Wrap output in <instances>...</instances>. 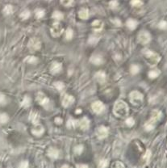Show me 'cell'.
<instances>
[{
  "instance_id": "cell-4",
  "label": "cell",
  "mask_w": 167,
  "mask_h": 168,
  "mask_svg": "<svg viewBox=\"0 0 167 168\" xmlns=\"http://www.w3.org/2000/svg\"><path fill=\"white\" fill-rule=\"evenodd\" d=\"M129 96H130V101L133 104H139L143 101V95L137 90L131 92Z\"/></svg>"
},
{
  "instance_id": "cell-46",
  "label": "cell",
  "mask_w": 167,
  "mask_h": 168,
  "mask_svg": "<svg viewBox=\"0 0 167 168\" xmlns=\"http://www.w3.org/2000/svg\"><path fill=\"white\" fill-rule=\"evenodd\" d=\"M77 167H86L87 166H86V165H77Z\"/></svg>"
},
{
  "instance_id": "cell-29",
  "label": "cell",
  "mask_w": 167,
  "mask_h": 168,
  "mask_svg": "<svg viewBox=\"0 0 167 168\" xmlns=\"http://www.w3.org/2000/svg\"><path fill=\"white\" fill-rule=\"evenodd\" d=\"M130 71L132 74H136L140 71V67L137 65H132L130 67Z\"/></svg>"
},
{
  "instance_id": "cell-13",
  "label": "cell",
  "mask_w": 167,
  "mask_h": 168,
  "mask_svg": "<svg viewBox=\"0 0 167 168\" xmlns=\"http://www.w3.org/2000/svg\"><path fill=\"white\" fill-rule=\"evenodd\" d=\"M32 133H33V134H34L35 136L39 137V136L42 135V134L44 133V128L42 127L41 124H35V127L33 129Z\"/></svg>"
},
{
  "instance_id": "cell-5",
  "label": "cell",
  "mask_w": 167,
  "mask_h": 168,
  "mask_svg": "<svg viewBox=\"0 0 167 168\" xmlns=\"http://www.w3.org/2000/svg\"><path fill=\"white\" fill-rule=\"evenodd\" d=\"M63 31H64L63 27L59 23H57V22L55 23V24H53V27L51 29V33H52V35H53V37H59L60 35H61L62 33H63Z\"/></svg>"
},
{
  "instance_id": "cell-19",
  "label": "cell",
  "mask_w": 167,
  "mask_h": 168,
  "mask_svg": "<svg viewBox=\"0 0 167 168\" xmlns=\"http://www.w3.org/2000/svg\"><path fill=\"white\" fill-rule=\"evenodd\" d=\"M138 25V22L136 20H133V19H129L127 21V26L128 28L131 30H134L136 26Z\"/></svg>"
},
{
  "instance_id": "cell-43",
  "label": "cell",
  "mask_w": 167,
  "mask_h": 168,
  "mask_svg": "<svg viewBox=\"0 0 167 168\" xmlns=\"http://www.w3.org/2000/svg\"><path fill=\"white\" fill-rule=\"evenodd\" d=\"M20 167H29V163L26 162V161L22 162L20 163Z\"/></svg>"
},
{
  "instance_id": "cell-8",
  "label": "cell",
  "mask_w": 167,
  "mask_h": 168,
  "mask_svg": "<svg viewBox=\"0 0 167 168\" xmlns=\"http://www.w3.org/2000/svg\"><path fill=\"white\" fill-rule=\"evenodd\" d=\"M107 135H108V129L105 126H100L97 129V136L98 138L100 139L105 138Z\"/></svg>"
},
{
  "instance_id": "cell-10",
  "label": "cell",
  "mask_w": 167,
  "mask_h": 168,
  "mask_svg": "<svg viewBox=\"0 0 167 168\" xmlns=\"http://www.w3.org/2000/svg\"><path fill=\"white\" fill-rule=\"evenodd\" d=\"M73 102H74V98L73 96L69 95H66L62 99V105L65 107H67L70 106Z\"/></svg>"
},
{
  "instance_id": "cell-12",
  "label": "cell",
  "mask_w": 167,
  "mask_h": 168,
  "mask_svg": "<svg viewBox=\"0 0 167 168\" xmlns=\"http://www.w3.org/2000/svg\"><path fill=\"white\" fill-rule=\"evenodd\" d=\"M77 125L79 126V128L82 130H86L89 127V120L87 118L84 117V118L80 120L79 121H77Z\"/></svg>"
},
{
  "instance_id": "cell-41",
  "label": "cell",
  "mask_w": 167,
  "mask_h": 168,
  "mask_svg": "<svg viewBox=\"0 0 167 168\" xmlns=\"http://www.w3.org/2000/svg\"><path fill=\"white\" fill-rule=\"evenodd\" d=\"M6 103V97L4 95L0 94V105H3Z\"/></svg>"
},
{
  "instance_id": "cell-40",
  "label": "cell",
  "mask_w": 167,
  "mask_h": 168,
  "mask_svg": "<svg viewBox=\"0 0 167 168\" xmlns=\"http://www.w3.org/2000/svg\"><path fill=\"white\" fill-rule=\"evenodd\" d=\"M150 155H151V152L150 150H147L146 151V154L144 155V158H143V159L145 160V162H148L149 161V158H150Z\"/></svg>"
},
{
  "instance_id": "cell-39",
  "label": "cell",
  "mask_w": 167,
  "mask_h": 168,
  "mask_svg": "<svg viewBox=\"0 0 167 168\" xmlns=\"http://www.w3.org/2000/svg\"><path fill=\"white\" fill-rule=\"evenodd\" d=\"M107 165H108L107 161L104 159L101 160V161L99 162V164H98V166H99L100 167H107Z\"/></svg>"
},
{
  "instance_id": "cell-44",
  "label": "cell",
  "mask_w": 167,
  "mask_h": 168,
  "mask_svg": "<svg viewBox=\"0 0 167 168\" xmlns=\"http://www.w3.org/2000/svg\"><path fill=\"white\" fill-rule=\"evenodd\" d=\"M55 122L57 124H61L62 123V120H61V118H59V117H57V118L55 119Z\"/></svg>"
},
{
  "instance_id": "cell-37",
  "label": "cell",
  "mask_w": 167,
  "mask_h": 168,
  "mask_svg": "<svg viewBox=\"0 0 167 168\" xmlns=\"http://www.w3.org/2000/svg\"><path fill=\"white\" fill-rule=\"evenodd\" d=\"M73 0H61V3L64 6H70L73 3Z\"/></svg>"
},
{
  "instance_id": "cell-31",
  "label": "cell",
  "mask_w": 167,
  "mask_h": 168,
  "mask_svg": "<svg viewBox=\"0 0 167 168\" xmlns=\"http://www.w3.org/2000/svg\"><path fill=\"white\" fill-rule=\"evenodd\" d=\"M45 16V11L43 9H38L36 12V16L38 19H41L42 17H44Z\"/></svg>"
},
{
  "instance_id": "cell-38",
  "label": "cell",
  "mask_w": 167,
  "mask_h": 168,
  "mask_svg": "<svg viewBox=\"0 0 167 168\" xmlns=\"http://www.w3.org/2000/svg\"><path fill=\"white\" fill-rule=\"evenodd\" d=\"M82 150H83V146H76L75 149H74V151H75V153L77 154H80Z\"/></svg>"
},
{
  "instance_id": "cell-23",
  "label": "cell",
  "mask_w": 167,
  "mask_h": 168,
  "mask_svg": "<svg viewBox=\"0 0 167 168\" xmlns=\"http://www.w3.org/2000/svg\"><path fill=\"white\" fill-rule=\"evenodd\" d=\"M53 18L57 21L61 20L63 19V14L60 12H57H57H54L53 14Z\"/></svg>"
},
{
  "instance_id": "cell-36",
  "label": "cell",
  "mask_w": 167,
  "mask_h": 168,
  "mask_svg": "<svg viewBox=\"0 0 167 168\" xmlns=\"http://www.w3.org/2000/svg\"><path fill=\"white\" fill-rule=\"evenodd\" d=\"M98 41V37H94V36L90 37V39H89V43L91 44V45H95Z\"/></svg>"
},
{
  "instance_id": "cell-9",
  "label": "cell",
  "mask_w": 167,
  "mask_h": 168,
  "mask_svg": "<svg viewBox=\"0 0 167 168\" xmlns=\"http://www.w3.org/2000/svg\"><path fill=\"white\" fill-rule=\"evenodd\" d=\"M92 109L94 112L96 113H101L103 109H104V105L103 104V103L100 101H96L94 103H92Z\"/></svg>"
},
{
  "instance_id": "cell-2",
  "label": "cell",
  "mask_w": 167,
  "mask_h": 168,
  "mask_svg": "<svg viewBox=\"0 0 167 168\" xmlns=\"http://www.w3.org/2000/svg\"><path fill=\"white\" fill-rule=\"evenodd\" d=\"M162 117V112H159L157 110H154L152 112V116L151 118L146 122V124H145V128L147 131H150L153 130L156 126V124L158 121L159 120L161 119Z\"/></svg>"
},
{
  "instance_id": "cell-6",
  "label": "cell",
  "mask_w": 167,
  "mask_h": 168,
  "mask_svg": "<svg viewBox=\"0 0 167 168\" xmlns=\"http://www.w3.org/2000/svg\"><path fill=\"white\" fill-rule=\"evenodd\" d=\"M151 40V36L149 33L145 31L141 32L138 36V41L140 43H141L143 45L148 44Z\"/></svg>"
},
{
  "instance_id": "cell-18",
  "label": "cell",
  "mask_w": 167,
  "mask_h": 168,
  "mask_svg": "<svg viewBox=\"0 0 167 168\" xmlns=\"http://www.w3.org/2000/svg\"><path fill=\"white\" fill-rule=\"evenodd\" d=\"M48 155L52 158H57L59 157V151L55 148H50L48 150Z\"/></svg>"
},
{
  "instance_id": "cell-21",
  "label": "cell",
  "mask_w": 167,
  "mask_h": 168,
  "mask_svg": "<svg viewBox=\"0 0 167 168\" xmlns=\"http://www.w3.org/2000/svg\"><path fill=\"white\" fill-rule=\"evenodd\" d=\"M79 18H81V20H86L89 17V12L87 9H81V11L78 12Z\"/></svg>"
},
{
  "instance_id": "cell-33",
  "label": "cell",
  "mask_w": 167,
  "mask_h": 168,
  "mask_svg": "<svg viewBox=\"0 0 167 168\" xmlns=\"http://www.w3.org/2000/svg\"><path fill=\"white\" fill-rule=\"evenodd\" d=\"M131 4L133 7H141L142 5V1L141 0H132Z\"/></svg>"
},
{
  "instance_id": "cell-1",
  "label": "cell",
  "mask_w": 167,
  "mask_h": 168,
  "mask_svg": "<svg viewBox=\"0 0 167 168\" xmlns=\"http://www.w3.org/2000/svg\"><path fill=\"white\" fill-rule=\"evenodd\" d=\"M113 112L115 116H119V117H124L128 113V107L126 104V103L123 102V101H118L115 103Z\"/></svg>"
},
{
  "instance_id": "cell-32",
  "label": "cell",
  "mask_w": 167,
  "mask_h": 168,
  "mask_svg": "<svg viewBox=\"0 0 167 168\" xmlns=\"http://www.w3.org/2000/svg\"><path fill=\"white\" fill-rule=\"evenodd\" d=\"M54 86H55V87L57 88V90H60V91H61V90H62L63 89H64V88H65V86H64V84H63L62 82H55Z\"/></svg>"
},
{
  "instance_id": "cell-14",
  "label": "cell",
  "mask_w": 167,
  "mask_h": 168,
  "mask_svg": "<svg viewBox=\"0 0 167 168\" xmlns=\"http://www.w3.org/2000/svg\"><path fill=\"white\" fill-rule=\"evenodd\" d=\"M90 62H92L94 65L98 66V65H101L103 62V58L100 55L95 54V55H93L91 57V58H90Z\"/></svg>"
},
{
  "instance_id": "cell-7",
  "label": "cell",
  "mask_w": 167,
  "mask_h": 168,
  "mask_svg": "<svg viewBox=\"0 0 167 168\" xmlns=\"http://www.w3.org/2000/svg\"><path fill=\"white\" fill-rule=\"evenodd\" d=\"M41 41L39 39H37V38H33V39H31L30 41H29V48L32 51L38 50L39 49H41Z\"/></svg>"
},
{
  "instance_id": "cell-16",
  "label": "cell",
  "mask_w": 167,
  "mask_h": 168,
  "mask_svg": "<svg viewBox=\"0 0 167 168\" xmlns=\"http://www.w3.org/2000/svg\"><path fill=\"white\" fill-rule=\"evenodd\" d=\"M29 119L33 122V124H37L39 123V120H40V116L37 112H32L30 116H29Z\"/></svg>"
},
{
  "instance_id": "cell-27",
  "label": "cell",
  "mask_w": 167,
  "mask_h": 168,
  "mask_svg": "<svg viewBox=\"0 0 167 168\" xmlns=\"http://www.w3.org/2000/svg\"><path fill=\"white\" fill-rule=\"evenodd\" d=\"M8 116L6 113H0V123L5 124L8 121Z\"/></svg>"
},
{
  "instance_id": "cell-15",
  "label": "cell",
  "mask_w": 167,
  "mask_h": 168,
  "mask_svg": "<svg viewBox=\"0 0 167 168\" xmlns=\"http://www.w3.org/2000/svg\"><path fill=\"white\" fill-rule=\"evenodd\" d=\"M91 26H92V29H94V31H95V32H99L103 28V23L101 20H94L92 23Z\"/></svg>"
},
{
  "instance_id": "cell-42",
  "label": "cell",
  "mask_w": 167,
  "mask_h": 168,
  "mask_svg": "<svg viewBox=\"0 0 167 168\" xmlns=\"http://www.w3.org/2000/svg\"><path fill=\"white\" fill-rule=\"evenodd\" d=\"M134 120L132 119V118H128V119L126 120V124L128 126H132L134 124Z\"/></svg>"
},
{
  "instance_id": "cell-22",
  "label": "cell",
  "mask_w": 167,
  "mask_h": 168,
  "mask_svg": "<svg viewBox=\"0 0 167 168\" xmlns=\"http://www.w3.org/2000/svg\"><path fill=\"white\" fill-rule=\"evenodd\" d=\"M73 37V31L71 29H68L66 30L65 34V38L67 41H70Z\"/></svg>"
},
{
  "instance_id": "cell-17",
  "label": "cell",
  "mask_w": 167,
  "mask_h": 168,
  "mask_svg": "<svg viewBox=\"0 0 167 168\" xmlns=\"http://www.w3.org/2000/svg\"><path fill=\"white\" fill-rule=\"evenodd\" d=\"M62 66L59 62H53V65L51 66V72L53 74H57L61 70Z\"/></svg>"
},
{
  "instance_id": "cell-20",
  "label": "cell",
  "mask_w": 167,
  "mask_h": 168,
  "mask_svg": "<svg viewBox=\"0 0 167 168\" xmlns=\"http://www.w3.org/2000/svg\"><path fill=\"white\" fill-rule=\"evenodd\" d=\"M95 78L99 82H104L106 80V74L103 71H99L95 74Z\"/></svg>"
},
{
  "instance_id": "cell-30",
  "label": "cell",
  "mask_w": 167,
  "mask_h": 168,
  "mask_svg": "<svg viewBox=\"0 0 167 168\" xmlns=\"http://www.w3.org/2000/svg\"><path fill=\"white\" fill-rule=\"evenodd\" d=\"M29 17H30V12L28 11V10L24 11V12L20 14V18L21 19H23V20H27V19H29Z\"/></svg>"
},
{
  "instance_id": "cell-28",
  "label": "cell",
  "mask_w": 167,
  "mask_h": 168,
  "mask_svg": "<svg viewBox=\"0 0 167 168\" xmlns=\"http://www.w3.org/2000/svg\"><path fill=\"white\" fill-rule=\"evenodd\" d=\"M13 7L12 6H11V5H7V6H6L3 9V13H4L5 15H11V14H12L13 13Z\"/></svg>"
},
{
  "instance_id": "cell-11",
  "label": "cell",
  "mask_w": 167,
  "mask_h": 168,
  "mask_svg": "<svg viewBox=\"0 0 167 168\" xmlns=\"http://www.w3.org/2000/svg\"><path fill=\"white\" fill-rule=\"evenodd\" d=\"M37 101L41 105H43V106L48 104L49 102V99L46 97V95L43 94V93H41V92L38 93V95H37Z\"/></svg>"
},
{
  "instance_id": "cell-26",
  "label": "cell",
  "mask_w": 167,
  "mask_h": 168,
  "mask_svg": "<svg viewBox=\"0 0 167 168\" xmlns=\"http://www.w3.org/2000/svg\"><path fill=\"white\" fill-rule=\"evenodd\" d=\"M31 104V99L29 96H25L23 101L21 103V105L23 107H29Z\"/></svg>"
},
{
  "instance_id": "cell-34",
  "label": "cell",
  "mask_w": 167,
  "mask_h": 168,
  "mask_svg": "<svg viewBox=\"0 0 167 168\" xmlns=\"http://www.w3.org/2000/svg\"><path fill=\"white\" fill-rule=\"evenodd\" d=\"M109 6L111 9H115L119 6V3L117 0H112L111 1L110 3H109Z\"/></svg>"
},
{
  "instance_id": "cell-25",
  "label": "cell",
  "mask_w": 167,
  "mask_h": 168,
  "mask_svg": "<svg viewBox=\"0 0 167 168\" xmlns=\"http://www.w3.org/2000/svg\"><path fill=\"white\" fill-rule=\"evenodd\" d=\"M160 74V71L158 70H153L149 71V77L150 78H157Z\"/></svg>"
},
{
  "instance_id": "cell-24",
  "label": "cell",
  "mask_w": 167,
  "mask_h": 168,
  "mask_svg": "<svg viewBox=\"0 0 167 168\" xmlns=\"http://www.w3.org/2000/svg\"><path fill=\"white\" fill-rule=\"evenodd\" d=\"M25 62H28L29 64H36L37 62H38V60H37V58L36 57H33V56H29L28 58H26L25 59Z\"/></svg>"
},
{
  "instance_id": "cell-45",
  "label": "cell",
  "mask_w": 167,
  "mask_h": 168,
  "mask_svg": "<svg viewBox=\"0 0 167 168\" xmlns=\"http://www.w3.org/2000/svg\"><path fill=\"white\" fill-rule=\"evenodd\" d=\"M114 167H124V165L122 163H120L119 162H117V163L114 165Z\"/></svg>"
},
{
  "instance_id": "cell-35",
  "label": "cell",
  "mask_w": 167,
  "mask_h": 168,
  "mask_svg": "<svg viewBox=\"0 0 167 168\" xmlns=\"http://www.w3.org/2000/svg\"><path fill=\"white\" fill-rule=\"evenodd\" d=\"M158 27L161 29H163V30H166L167 29V22L165 20L161 21L160 23H159Z\"/></svg>"
},
{
  "instance_id": "cell-3",
  "label": "cell",
  "mask_w": 167,
  "mask_h": 168,
  "mask_svg": "<svg viewBox=\"0 0 167 168\" xmlns=\"http://www.w3.org/2000/svg\"><path fill=\"white\" fill-rule=\"evenodd\" d=\"M145 55L148 62H149V63L150 64L151 66H155L161 60V57L159 56L157 53H154L153 51H150V50H146L145 52Z\"/></svg>"
}]
</instances>
